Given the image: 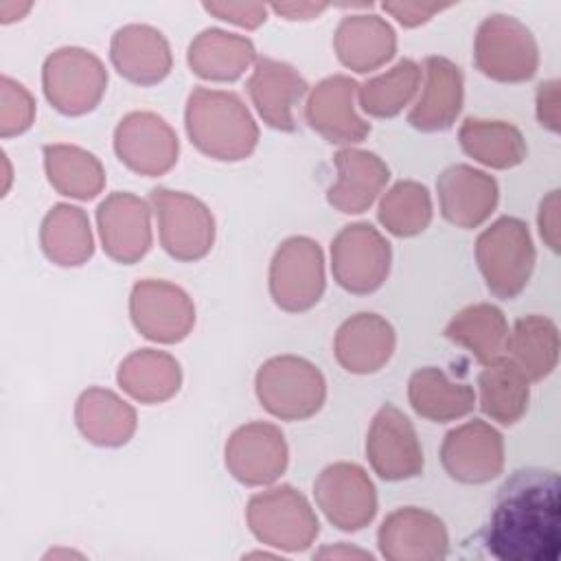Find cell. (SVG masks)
Instances as JSON below:
<instances>
[{
  "label": "cell",
  "mask_w": 561,
  "mask_h": 561,
  "mask_svg": "<svg viewBox=\"0 0 561 561\" xmlns=\"http://www.w3.org/2000/svg\"><path fill=\"white\" fill-rule=\"evenodd\" d=\"M482 543L500 561H557L561 554L557 471L541 467L513 471L497 491Z\"/></svg>",
  "instance_id": "obj_1"
},
{
  "label": "cell",
  "mask_w": 561,
  "mask_h": 561,
  "mask_svg": "<svg viewBox=\"0 0 561 561\" xmlns=\"http://www.w3.org/2000/svg\"><path fill=\"white\" fill-rule=\"evenodd\" d=\"M184 127L193 147L219 162H239L259 145V125L239 94L197 85L186 99Z\"/></svg>",
  "instance_id": "obj_2"
},
{
  "label": "cell",
  "mask_w": 561,
  "mask_h": 561,
  "mask_svg": "<svg viewBox=\"0 0 561 561\" xmlns=\"http://www.w3.org/2000/svg\"><path fill=\"white\" fill-rule=\"evenodd\" d=\"M537 252L526 221L504 215L476 239V263L486 289L502 300L517 298L535 270Z\"/></svg>",
  "instance_id": "obj_3"
},
{
  "label": "cell",
  "mask_w": 561,
  "mask_h": 561,
  "mask_svg": "<svg viewBox=\"0 0 561 561\" xmlns=\"http://www.w3.org/2000/svg\"><path fill=\"white\" fill-rule=\"evenodd\" d=\"M254 392L274 419L305 421L322 410L327 381L313 362L300 355H274L259 366Z\"/></svg>",
  "instance_id": "obj_4"
},
{
  "label": "cell",
  "mask_w": 561,
  "mask_h": 561,
  "mask_svg": "<svg viewBox=\"0 0 561 561\" xmlns=\"http://www.w3.org/2000/svg\"><path fill=\"white\" fill-rule=\"evenodd\" d=\"M250 533L270 548L283 552L307 550L318 533L320 522L309 500L291 484H278L254 493L245 506Z\"/></svg>",
  "instance_id": "obj_5"
},
{
  "label": "cell",
  "mask_w": 561,
  "mask_h": 561,
  "mask_svg": "<svg viewBox=\"0 0 561 561\" xmlns=\"http://www.w3.org/2000/svg\"><path fill=\"white\" fill-rule=\"evenodd\" d=\"M473 64L497 83H524L539 68V46L524 22L506 13H493L478 24Z\"/></svg>",
  "instance_id": "obj_6"
},
{
  "label": "cell",
  "mask_w": 561,
  "mask_h": 561,
  "mask_svg": "<svg viewBox=\"0 0 561 561\" xmlns=\"http://www.w3.org/2000/svg\"><path fill=\"white\" fill-rule=\"evenodd\" d=\"M46 101L64 116H83L96 110L107 90V70L88 48L61 46L42 66Z\"/></svg>",
  "instance_id": "obj_7"
},
{
  "label": "cell",
  "mask_w": 561,
  "mask_h": 561,
  "mask_svg": "<svg viewBox=\"0 0 561 561\" xmlns=\"http://www.w3.org/2000/svg\"><path fill=\"white\" fill-rule=\"evenodd\" d=\"M149 204L158 221L162 250L182 263L204 259L215 243L217 226L210 208L191 193L156 186Z\"/></svg>",
  "instance_id": "obj_8"
},
{
  "label": "cell",
  "mask_w": 561,
  "mask_h": 561,
  "mask_svg": "<svg viewBox=\"0 0 561 561\" xmlns=\"http://www.w3.org/2000/svg\"><path fill=\"white\" fill-rule=\"evenodd\" d=\"M270 296L287 313H302L316 307L324 294V252L318 241L305 234L287 237L270 261Z\"/></svg>",
  "instance_id": "obj_9"
},
{
  "label": "cell",
  "mask_w": 561,
  "mask_h": 561,
  "mask_svg": "<svg viewBox=\"0 0 561 561\" xmlns=\"http://www.w3.org/2000/svg\"><path fill=\"white\" fill-rule=\"evenodd\" d=\"M392 265L390 241L368 221L344 226L331 241L333 280L348 294L377 291Z\"/></svg>",
  "instance_id": "obj_10"
},
{
  "label": "cell",
  "mask_w": 561,
  "mask_h": 561,
  "mask_svg": "<svg viewBox=\"0 0 561 561\" xmlns=\"http://www.w3.org/2000/svg\"><path fill=\"white\" fill-rule=\"evenodd\" d=\"M129 318L142 337L158 344H178L195 327V305L180 285L142 278L131 287Z\"/></svg>",
  "instance_id": "obj_11"
},
{
  "label": "cell",
  "mask_w": 561,
  "mask_h": 561,
  "mask_svg": "<svg viewBox=\"0 0 561 561\" xmlns=\"http://www.w3.org/2000/svg\"><path fill=\"white\" fill-rule=\"evenodd\" d=\"M313 497L329 524L344 533L366 528L377 515V491L364 467L333 462L313 482Z\"/></svg>",
  "instance_id": "obj_12"
},
{
  "label": "cell",
  "mask_w": 561,
  "mask_h": 561,
  "mask_svg": "<svg viewBox=\"0 0 561 561\" xmlns=\"http://www.w3.org/2000/svg\"><path fill=\"white\" fill-rule=\"evenodd\" d=\"M116 158L136 175L160 178L169 173L180 156L175 129L156 112H129L114 129Z\"/></svg>",
  "instance_id": "obj_13"
},
{
  "label": "cell",
  "mask_w": 561,
  "mask_h": 561,
  "mask_svg": "<svg viewBox=\"0 0 561 561\" xmlns=\"http://www.w3.org/2000/svg\"><path fill=\"white\" fill-rule=\"evenodd\" d=\"M224 462L237 482L245 486H270L287 469V440L280 427L267 421L239 425L226 440Z\"/></svg>",
  "instance_id": "obj_14"
},
{
  "label": "cell",
  "mask_w": 561,
  "mask_h": 561,
  "mask_svg": "<svg viewBox=\"0 0 561 561\" xmlns=\"http://www.w3.org/2000/svg\"><path fill=\"white\" fill-rule=\"evenodd\" d=\"M366 458L373 471L388 482L410 480L423 473V447L412 421L392 403H383L366 434Z\"/></svg>",
  "instance_id": "obj_15"
},
{
  "label": "cell",
  "mask_w": 561,
  "mask_h": 561,
  "mask_svg": "<svg viewBox=\"0 0 561 561\" xmlns=\"http://www.w3.org/2000/svg\"><path fill=\"white\" fill-rule=\"evenodd\" d=\"M440 465L456 482H491L504 471V438L482 419L456 425L443 438Z\"/></svg>",
  "instance_id": "obj_16"
},
{
  "label": "cell",
  "mask_w": 561,
  "mask_h": 561,
  "mask_svg": "<svg viewBox=\"0 0 561 561\" xmlns=\"http://www.w3.org/2000/svg\"><path fill=\"white\" fill-rule=\"evenodd\" d=\"M103 252L121 265L138 263L153 243L151 204L129 191L110 193L96 208Z\"/></svg>",
  "instance_id": "obj_17"
},
{
  "label": "cell",
  "mask_w": 561,
  "mask_h": 561,
  "mask_svg": "<svg viewBox=\"0 0 561 561\" xmlns=\"http://www.w3.org/2000/svg\"><path fill=\"white\" fill-rule=\"evenodd\" d=\"M377 546L388 561H440L449 552V535L432 511L401 506L383 517Z\"/></svg>",
  "instance_id": "obj_18"
},
{
  "label": "cell",
  "mask_w": 561,
  "mask_h": 561,
  "mask_svg": "<svg viewBox=\"0 0 561 561\" xmlns=\"http://www.w3.org/2000/svg\"><path fill=\"white\" fill-rule=\"evenodd\" d=\"M359 83L346 75H331L316 83L305 103L309 127L331 145L351 147L370 134V123L355 110Z\"/></svg>",
  "instance_id": "obj_19"
},
{
  "label": "cell",
  "mask_w": 561,
  "mask_h": 561,
  "mask_svg": "<svg viewBox=\"0 0 561 561\" xmlns=\"http://www.w3.org/2000/svg\"><path fill=\"white\" fill-rule=\"evenodd\" d=\"M438 208L456 228L482 226L497 206L500 186L493 175L471 164H451L436 178Z\"/></svg>",
  "instance_id": "obj_20"
},
{
  "label": "cell",
  "mask_w": 561,
  "mask_h": 561,
  "mask_svg": "<svg viewBox=\"0 0 561 561\" xmlns=\"http://www.w3.org/2000/svg\"><path fill=\"white\" fill-rule=\"evenodd\" d=\"M423 88L408 112V123L425 134L447 131L460 116L465 81L460 68L440 55L423 59Z\"/></svg>",
  "instance_id": "obj_21"
},
{
  "label": "cell",
  "mask_w": 561,
  "mask_h": 561,
  "mask_svg": "<svg viewBox=\"0 0 561 561\" xmlns=\"http://www.w3.org/2000/svg\"><path fill=\"white\" fill-rule=\"evenodd\" d=\"M252 105L263 123L278 131H294V107L302 101L309 85L302 75L287 61L259 57L245 83Z\"/></svg>",
  "instance_id": "obj_22"
},
{
  "label": "cell",
  "mask_w": 561,
  "mask_h": 561,
  "mask_svg": "<svg viewBox=\"0 0 561 561\" xmlns=\"http://www.w3.org/2000/svg\"><path fill=\"white\" fill-rule=\"evenodd\" d=\"M394 346V327L379 313L359 311L337 327L333 355L346 373L373 375L390 362Z\"/></svg>",
  "instance_id": "obj_23"
},
{
  "label": "cell",
  "mask_w": 561,
  "mask_h": 561,
  "mask_svg": "<svg viewBox=\"0 0 561 561\" xmlns=\"http://www.w3.org/2000/svg\"><path fill=\"white\" fill-rule=\"evenodd\" d=\"M110 61L114 70L134 85H156L173 68V55L167 37L149 24H125L110 42Z\"/></svg>",
  "instance_id": "obj_24"
},
{
  "label": "cell",
  "mask_w": 561,
  "mask_h": 561,
  "mask_svg": "<svg viewBox=\"0 0 561 561\" xmlns=\"http://www.w3.org/2000/svg\"><path fill=\"white\" fill-rule=\"evenodd\" d=\"M333 164L337 178L327 191V202L344 215L366 213L390 180L388 164L366 149L342 147L333 156Z\"/></svg>",
  "instance_id": "obj_25"
},
{
  "label": "cell",
  "mask_w": 561,
  "mask_h": 561,
  "mask_svg": "<svg viewBox=\"0 0 561 561\" xmlns=\"http://www.w3.org/2000/svg\"><path fill=\"white\" fill-rule=\"evenodd\" d=\"M333 48L340 64L366 75L386 66L397 53L394 28L375 13H351L340 20Z\"/></svg>",
  "instance_id": "obj_26"
},
{
  "label": "cell",
  "mask_w": 561,
  "mask_h": 561,
  "mask_svg": "<svg viewBox=\"0 0 561 561\" xmlns=\"http://www.w3.org/2000/svg\"><path fill=\"white\" fill-rule=\"evenodd\" d=\"M259 59L252 39L224 28L199 31L186 50L193 75L206 81L232 83L241 79Z\"/></svg>",
  "instance_id": "obj_27"
},
{
  "label": "cell",
  "mask_w": 561,
  "mask_h": 561,
  "mask_svg": "<svg viewBox=\"0 0 561 561\" xmlns=\"http://www.w3.org/2000/svg\"><path fill=\"white\" fill-rule=\"evenodd\" d=\"M75 423L81 436L96 447H123L138 427L136 410L107 388H88L75 403Z\"/></svg>",
  "instance_id": "obj_28"
},
{
  "label": "cell",
  "mask_w": 561,
  "mask_h": 561,
  "mask_svg": "<svg viewBox=\"0 0 561 561\" xmlns=\"http://www.w3.org/2000/svg\"><path fill=\"white\" fill-rule=\"evenodd\" d=\"M116 381L134 401L156 405L178 394L182 386V368L167 351L138 348L121 362Z\"/></svg>",
  "instance_id": "obj_29"
},
{
  "label": "cell",
  "mask_w": 561,
  "mask_h": 561,
  "mask_svg": "<svg viewBox=\"0 0 561 561\" xmlns=\"http://www.w3.org/2000/svg\"><path fill=\"white\" fill-rule=\"evenodd\" d=\"M412 410L434 423H449L476 408V390L469 383L451 381L438 366H423L408 381Z\"/></svg>",
  "instance_id": "obj_30"
},
{
  "label": "cell",
  "mask_w": 561,
  "mask_h": 561,
  "mask_svg": "<svg viewBox=\"0 0 561 561\" xmlns=\"http://www.w3.org/2000/svg\"><path fill=\"white\" fill-rule=\"evenodd\" d=\"M44 256L59 267H79L94 254L88 213L72 204H55L39 226Z\"/></svg>",
  "instance_id": "obj_31"
},
{
  "label": "cell",
  "mask_w": 561,
  "mask_h": 561,
  "mask_svg": "<svg viewBox=\"0 0 561 561\" xmlns=\"http://www.w3.org/2000/svg\"><path fill=\"white\" fill-rule=\"evenodd\" d=\"M458 142L462 151L489 169H513L528 156L524 134L508 121L469 116L460 123Z\"/></svg>",
  "instance_id": "obj_32"
},
{
  "label": "cell",
  "mask_w": 561,
  "mask_h": 561,
  "mask_svg": "<svg viewBox=\"0 0 561 561\" xmlns=\"http://www.w3.org/2000/svg\"><path fill=\"white\" fill-rule=\"evenodd\" d=\"M44 171L50 186L70 199L88 202L105 188V169L101 160L77 145H44Z\"/></svg>",
  "instance_id": "obj_33"
},
{
  "label": "cell",
  "mask_w": 561,
  "mask_h": 561,
  "mask_svg": "<svg viewBox=\"0 0 561 561\" xmlns=\"http://www.w3.org/2000/svg\"><path fill=\"white\" fill-rule=\"evenodd\" d=\"M478 390L480 410L500 425H515L528 410L530 379L504 355L484 364Z\"/></svg>",
  "instance_id": "obj_34"
},
{
  "label": "cell",
  "mask_w": 561,
  "mask_h": 561,
  "mask_svg": "<svg viewBox=\"0 0 561 561\" xmlns=\"http://www.w3.org/2000/svg\"><path fill=\"white\" fill-rule=\"evenodd\" d=\"M445 337L467 348L484 366L504 355L508 322L500 307L491 302H476L460 309L447 322Z\"/></svg>",
  "instance_id": "obj_35"
},
{
  "label": "cell",
  "mask_w": 561,
  "mask_h": 561,
  "mask_svg": "<svg viewBox=\"0 0 561 561\" xmlns=\"http://www.w3.org/2000/svg\"><path fill=\"white\" fill-rule=\"evenodd\" d=\"M506 357L530 379H546L559 362V329L557 324L541 316H522L506 340Z\"/></svg>",
  "instance_id": "obj_36"
},
{
  "label": "cell",
  "mask_w": 561,
  "mask_h": 561,
  "mask_svg": "<svg viewBox=\"0 0 561 561\" xmlns=\"http://www.w3.org/2000/svg\"><path fill=\"white\" fill-rule=\"evenodd\" d=\"M421 79L423 72L416 61L399 59L392 68L366 79L357 88L359 107L373 118H392L412 103Z\"/></svg>",
  "instance_id": "obj_37"
},
{
  "label": "cell",
  "mask_w": 561,
  "mask_h": 561,
  "mask_svg": "<svg viewBox=\"0 0 561 561\" xmlns=\"http://www.w3.org/2000/svg\"><path fill=\"white\" fill-rule=\"evenodd\" d=\"M432 195L425 184L416 180H399L379 202L377 219L386 232L408 239L421 234L432 221Z\"/></svg>",
  "instance_id": "obj_38"
},
{
  "label": "cell",
  "mask_w": 561,
  "mask_h": 561,
  "mask_svg": "<svg viewBox=\"0 0 561 561\" xmlns=\"http://www.w3.org/2000/svg\"><path fill=\"white\" fill-rule=\"evenodd\" d=\"M35 121V99L15 79H0V136L13 138L31 129Z\"/></svg>",
  "instance_id": "obj_39"
},
{
  "label": "cell",
  "mask_w": 561,
  "mask_h": 561,
  "mask_svg": "<svg viewBox=\"0 0 561 561\" xmlns=\"http://www.w3.org/2000/svg\"><path fill=\"white\" fill-rule=\"evenodd\" d=\"M202 7L210 15L224 22L243 26L248 31L259 28L267 20V11H270V7L263 2H204Z\"/></svg>",
  "instance_id": "obj_40"
},
{
  "label": "cell",
  "mask_w": 561,
  "mask_h": 561,
  "mask_svg": "<svg viewBox=\"0 0 561 561\" xmlns=\"http://www.w3.org/2000/svg\"><path fill=\"white\" fill-rule=\"evenodd\" d=\"M559 210H561V202H559V191H550L541 202H539V213H537V226H539V237L543 239V243L548 245V250L559 252V243H561V221H559Z\"/></svg>",
  "instance_id": "obj_41"
},
{
  "label": "cell",
  "mask_w": 561,
  "mask_h": 561,
  "mask_svg": "<svg viewBox=\"0 0 561 561\" xmlns=\"http://www.w3.org/2000/svg\"><path fill=\"white\" fill-rule=\"evenodd\" d=\"M559 88L557 79L541 81L535 92V112L537 121L543 129L557 134L559 131Z\"/></svg>",
  "instance_id": "obj_42"
},
{
  "label": "cell",
  "mask_w": 561,
  "mask_h": 561,
  "mask_svg": "<svg viewBox=\"0 0 561 561\" xmlns=\"http://www.w3.org/2000/svg\"><path fill=\"white\" fill-rule=\"evenodd\" d=\"M451 4H423V2H383L381 9L390 13L399 24L414 28L432 20L436 13L449 9Z\"/></svg>",
  "instance_id": "obj_43"
},
{
  "label": "cell",
  "mask_w": 561,
  "mask_h": 561,
  "mask_svg": "<svg viewBox=\"0 0 561 561\" xmlns=\"http://www.w3.org/2000/svg\"><path fill=\"white\" fill-rule=\"evenodd\" d=\"M267 7L270 11L283 15L285 20H313L329 9V4H322V2H280V4L276 2Z\"/></svg>",
  "instance_id": "obj_44"
},
{
  "label": "cell",
  "mask_w": 561,
  "mask_h": 561,
  "mask_svg": "<svg viewBox=\"0 0 561 561\" xmlns=\"http://www.w3.org/2000/svg\"><path fill=\"white\" fill-rule=\"evenodd\" d=\"M313 557H318V559H353V557H357V559H373V554L370 552H366V550H359V548H351V546H346V543H337V546H327V548H322L320 552H316Z\"/></svg>",
  "instance_id": "obj_45"
},
{
  "label": "cell",
  "mask_w": 561,
  "mask_h": 561,
  "mask_svg": "<svg viewBox=\"0 0 561 561\" xmlns=\"http://www.w3.org/2000/svg\"><path fill=\"white\" fill-rule=\"evenodd\" d=\"M31 11V2H0V22L9 24Z\"/></svg>",
  "instance_id": "obj_46"
}]
</instances>
